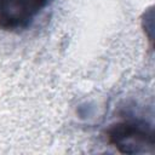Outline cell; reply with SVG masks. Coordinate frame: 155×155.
Returning a JSON list of instances; mask_svg holds the SVG:
<instances>
[{
  "instance_id": "7a4b0ae2",
  "label": "cell",
  "mask_w": 155,
  "mask_h": 155,
  "mask_svg": "<svg viewBox=\"0 0 155 155\" xmlns=\"http://www.w3.org/2000/svg\"><path fill=\"white\" fill-rule=\"evenodd\" d=\"M48 0H0V29L27 28Z\"/></svg>"
},
{
  "instance_id": "6da1fadb",
  "label": "cell",
  "mask_w": 155,
  "mask_h": 155,
  "mask_svg": "<svg viewBox=\"0 0 155 155\" xmlns=\"http://www.w3.org/2000/svg\"><path fill=\"white\" fill-rule=\"evenodd\" d=\"M108 142L122 154H137L153 148V130L144 122L121 121L111 125L107 131Z\"/></svg>"
}]
</instances>
